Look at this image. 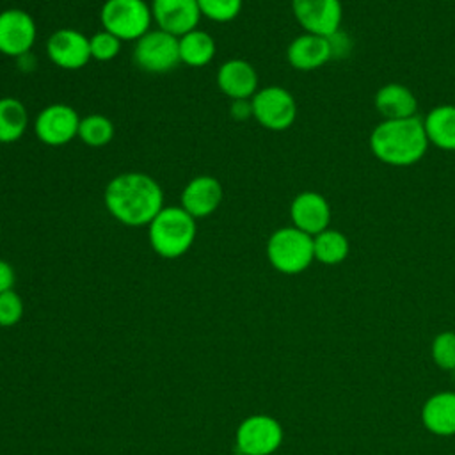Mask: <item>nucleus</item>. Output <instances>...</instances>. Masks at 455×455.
Wrapping results in <instances>:
<instances>
[{
  "label": "nucleus",
  "mask_w": 455,
  "mask_h": 455,
  "mask_svg": "<svg viewBox=\"0 0 455 455\" xmlns=\"http://www.w3.org/2000/svg\"><path fill=\"white\" fill-rule=\"evenodd\" d=\"M103 203L112 219L128 228H148L165 206L160 183L153 176L139 171L114 176L105 187Z\"/></svg>",
  "instance_id": "obj_1"
},
{
  "label": "nucleus",
  "mask_w": 455,
  "mask_h": 455,
  "mask_svg": "<svg viewBox=\"0 0 455 455\" xmlns=\"http://www.w3.org/2000/svg\"><path fill=\"white\" fill-rule=\"evenodd\" d=\"M423 119L418 116L405 119H384L370 135V149L382 164L409 167L418 164L428 148Z\"/></svg>",
  "instance_id": "obj_2"
},
{
  "label": "nucleus",
  "mask_w": 455,
  "mask_h": 455,
  "mask_svg": "<svg viewBox=\"0 0 455 455\" xmlns=\"http://www.w3.org/2000/svg\"><path fill=\"white\" fill-rule=\"evenodd\" d=\"M197 235V224L178 204H165L148 224V240L151 249L165 259H176L187 254Z\"/></svg>",
  "instance_id": "obj_3"
},
{
  "label": "nucleus",
  "mask_w": 455,
  "mask_h": 455,
  "mask_svg": "<svg viewBox=\"0 0 455 455\" xmlns=\"http://www.w3.org/2000/svg\"><path fill=\"white\" fill-rule=\"evenodd\" d=\"M267 258L268 263L281 274H300L315 259L313 236L297 229L295 226L279 228L267 240Z\"/></svg>",
  "instance_id": "obj_4"
},
{
  "label": "nucleus",
  "mask_w": 455,
  "mask_h": 455,
  "mask_svg": "<svg viewBox=\"0 0 455 455\" xmlns=\"http://www.w3.org/2000/svg\"><path fill=\"white\" fill-rule=\"evenodd\" d=\"M101 28L117 39L137 41L151 30L153 14L146 0H105L100 9Z\"/></svg>",
  "instance_id": "obj_5"
},
{
  "label": "nucleus",
  "mask_w": 455,
  "mask_h": 455,
  "mask_svg": "<svg viewBox=\"0 0 455 455\" xmlns=\"http://www.w3.org/2000/svg\"><path fill=\"white\" fill-rule=\"evenodd\" d=\"M132 57L135 66L146 73H167L181 64L178 37L160 28H151L139 37Z\"/></svg>",
  "instance_id": "obj_6"
},
{
  "label": "nucleus",
  "mask_w": 455,
  "mask_h": 455,
  "mask_svg": "<svg viewBox=\"0 0 455 455\" xmlns=\"http://www.w3.org/2000/svg\"><path fill=\"white\" fill-rule=\"evenodd\" d=\"M252 117L267 130L283 132L295 123L297 103L293 94L281 85H267L251 98Z\"/></svg>",
  "instance_id": "obj_7"
},
{
  "label": "nucleus",
  "mask_w": 455,
  "mask_h": 455,
  "mask_svg": "<svg viewBox=\"0 0 455 455\" xmlns=\"http://www.w3.org/2000/svg\"><path fill=\"white\" fill-rule=\"evenodd\" d=\"M235 443L242 455H274L283 443V427L268 414H252L238 425Z\"/></svg>",
  "instance_id": "obj_8"
},
{
  "label": "nucleus",
  "mask_w": 455,
  "mask_h": 455,
  "mask_svg": "<svg viewBox=\"0 0 455 455\" xmlns=\"http://www.w3.org/2000/svg\"><path fill=\"white\" fill-rule=\"evenodd\" d=\"M78 124L80 116L71 105L50 103L36 116L34 133L43 144L59 148L78 137Z\"/></svg>",
  "instance_id": "obj_9"
},
{
  "label": "nucleus",
  "mask_w": 455,
  "mask_h": 455,
  "mask_svg": "<svg viewBox=\"0 0 455 455\" xmlns=\"http://www.w3.org/2000/svg\"><path fill=\"white\" fill-rule=\"evenodd\" d=\"M37 37V25L32 14L9 7L0 12V53L21 59L30 53Z\"/></svg>",
  "instance_id": "obj_10"
},
{
  "label": "nucleus",
  "mask_w": 455,
  "mask_h": 455,
  "mask_svg": "<svg viewBox=\"0 0 455 455\" xmlns=\"http://www.w3.org/2000/svg\"><path fill=\"white\" fill-rule=\"evenodd\" d=\"M291 12L304 32L322 37L338 32L343 18L339 0H291Z\"/></svg>",
  "instance_id": "obj_11"
},
{
  "label": "nucleus",
  "mask_w": 455,
  "mask_h": 455,
  "mask_svg": "<svg viewBox=\"0 0 455 455\" xmlns=\"http://www.w3.org/2000/svg\"><path fill=\"white\" fill-rule=\"evenodd\" d=\"M46 55L60 69L76 71L89 64V36L76 28H59L46 39Z\"/></svg>",
  "instance_id": "obj_12"
},
{
  "label": "nucleus",
  "mask_w": 455,
  "mask_h": 455,
  "mask_svg": "<svg viewBox=\"0 0 455 455\" xmlns=\"http://www.w3.org/2000/svg\"><path fill=\"white\" fill-rule=\"evenodd\" d=\"M224 199V188L215 176L199 174L187 181L180 196V206L196 220L210 217L219 210Z\"/></svg>",
  "instance_id": "obj_13"
},
{
  "label": "nucleus",
  "mask_w": 455,
  "mask_h": 455,
  "mask_svg": "<svg viewBox=\"0 0 455 455\" xmlns=\"http://www.w3.org/2000/svg\"><path fill=\"white\" fill-rule=\"evenodd\" d=\"M149 7L156 28L176 37L197 28L203 18L197 0H151Z\"/></svg>",
  "instance_id": "obj_14"
},
{
  "label": "nucleus",
  "mask_w": 455,
  "mask_h": 455,
  "mask_svg": "<svg viewBox=\"0 0 455 455\" xmlns=\"http://www.w3.org/2000/svg\"><path fill=\"white\" fill-rule=\"evenodd\" d=\"M291 226L315 236L329 228L331 206L327 199L313 190H304L297 194L290 204Z\"/></svg>",
  "instance_id": "obj_15"
},
{
  "label": "nucleus",
  "mask_w": 455,
  "mask_h": 455,
  "mask_svg": "<svg viewBox=\"0 0 455 455\" xmlns=\"http://www.w3.org/2000/svg\"><path fill=\"white\" fill-rule=\"evenodd\" d=\"M217 87L229 100H251L258 87V71L245 59H228L217 69Z\"/></svg>",
  "instance_id": "obj_16"
},
{
  "label": "nucleus",
  "mask_w": 455,
  "mask_h": 455,
  "mask_svg": "<svg viewBox=\"0 0 455 455\" xmlns=\"http://www.w3.org/2000/svg\"><path fill=\"white\" fill-rule=\"evenodd\" d=\"M286 59L299 71L318 69L332 59L329 39L304 32L288 44Z\"/></svg>",
  "instance_id": "obj_17"
},
{
  "label": "nucleus",
  "mask_w": 455,
  "mask_h": 455,
  "mask_svg": "<svg viewBox=\"0 0 455 455\" xmlns=\"http://www.w3.org/2000/svg\"><path fill=\"white\" fill-rule=\"evenodd\" d=\"M423 427L441 437L455 435V391L432 395L421 409Z\"/></svg>",
  "instance_id": "obj_18"
},
{
  "label": "nucleus",
  "mask_w": 455,
  "mask_h": 455,
  "mask_svg": "<svg viewBox=\"0 0 455 455\" xmlns=\"http://www.w3.org/2000/svg\"><path fill=\"white\" fill-rule=\"evenodd\" d=\"M375 108L384 119H405L416 116L418 100L409 87L391 82L375 92Z\"/></svg>",
  "instance_id": "obj_19"
},
{
  "label": "nucleus",
  "mask_w": 455,
  "mask_h": 455,
  "mask_svg": "<svg viewBox=\"0 0 455 455\" xmlns=\"http://www.w3.org/2000/svg\"><path fill=\"white\" fill-rule=\"evenodd\" d=\"M180 62L188 68H204L215 57V39L201 28H194L178 37Z\"/></svg>",
  "instance_id": "obj_20"
},
{
  "label": "nucleus",
  "mask_w": 455,
  "mask_h": 455,
  "mask_svg": "<svg viewBox=\"0 0 455 455\" xmlns=\"http://www.w3.org/2000/svg\"><path fill=\"white\" fill-rule=\"evenodd\" d=\"M430 144L444 151H455V105H437L423 119Z\"/></svg>",
  "instance_id": "obj_21"
},
{
  "label": "nucleus",
  "mask_w": 455,
  "mask_h": 455,
  "mask_svg": "<svg viewBox=\"0 0 455 455\" xmlns=\"http://www.w3.org/2000/svg\"><path fill=\"white\" fill-rule=\"evenodd\" d=\"M28 112L23 101L12 96L0 98V144L20 140L28 128Z\"/></svg>",
  "instance_id": "obj_22"
},
{
  "label": "nucleus",
  "mask_w": 455,
  "mask_h": 455,
  "mask_svg": "<svg viewBox=\"0 0 455 455\" xmlns=\"http://www.w3.org/2000/svg\"><path fill=\"white\" fill-rule=\"evenodd\" d=\"M350 243L348 238L338 229H323L313 236V254L315 259L323 265H338L348 256Z\"/></svg>",
  "instance_id": "obj_23"
},
{
  "label": "nucleus",
  "mask_w": 455,
  "mask_h": 455,
  "mask_svg": "<svg viewBox=\"0 0 455 455\" xmlns=\"http://www.w3.org/2000/svg\"><path fill=\"white\" fill-rule=\"evenodd\" d=\"M114 123L103 114H87L80 117L78 139L89 148H103L114 139Z\"/></svg>",
  "instance_id": "obj_24"
},
{
  "label": "nucleus",
  "mask_w": 455,
  "mask_h": 455,
  "mask_svg": "<svg viewBox=\"0 0 455 455\" xmlns=\"http://www.w3.org/2000/svg\"><path fill=\"white\" fill-rule=\"evenodd\" d=\"M201 16L215 23H228L233 21L242 7L243 0H197Z\"/></svg>",
  "instance_id": "obj_25"
},
{
  "label": "nucleus",
  "mask_w": 455,
  "mask_h": 455,
  "mask_svg": "<svg viewBox=\"0 0 455 455\" xmlns=\"http://www.w3.org/2000/svg\"><path fill=\"white\" fill-rule=\"evenodd\" d=\"M121 44H123L121 39H117L114 34L101 28L89 37L91 59H94L98 62L114 60L121 52Z\"/></svg>",
  "instance_id": "obj_26"
},
{
  "label": "nucleus",
  "mask_w": 455,
  "mask_h": 455,
  "mask_svg": "<svg viewBox=\"0 0 455 455\" xmlns=\"http://www.w3.org/2000/svg\"><path fill=\"white\" fill-rule=\"evenodd\" d=\"M432 359L441 370H446V371L455 370V332L453 331L439 332L434 338Z\"/></svg>",
  "instance_id": "obj_27"
},
{
  "label": "nucleus",
  "mask_w": 455,
  "mask_h": 455,
  "mask_svg": "<svg viewBox=\"0 0 455 455\" xmlns=\"http://www.w3.org/2000/svg\"><path fill=\"white\" fill-rule=\"evenodd\" d=\"M23 316V300L14 290L0 293V327H12Z\"/></svg>",
  "instance_id": "obj_28"
},
{
  "label": "nucleus",
  "mask_w": 455,
  "mask_h": 455,
  "mask_svg": "<svg viewBox=\"0 0 455 455\" xmlns=\"http://www.w3.org/2000/svg\"><path fill=\"white\" fill-rule=\"evenodd\" d=\"M329 39V44H331V52H332V59H338V57H345L348 52H350V39L345 32L338 30L334 32L332 36L327 37Z\"/></svg>",
  "instance_id": "obj_29"
},
{
  "label": "nucleus",
  "mask_w": 455,
  "mask_h": 455,
  "mask_svg": "<svg viewBox=\"0 0 455 455\" xmlns=\"http://www.w3.org/2000/svg\"><path fill=\"white\" fill-rule=\"evenodd\" d=\"M229 116H231L235 121H247L249 117H252V105H251V100H231Z\"/></svg>",
  "instance_id": "obj_30"
},
{
  "label": "nucleus",
  "mask_w": 455,
  "mask_h": 455,
  "mask_svg": "<svg viewBox=\"0 0 455 455\" xmlns=\"http://www.w3.org/2000/svg\"><path fill=\"white\" fill-rule=\"evenodd\" d=\"M14 283H16V272L12 265L5 259H0V293L7 290H14Z\"/></svg>",
  "instance_id": "obj_31"
},
{
  "label": "nucleus",
  "mask_w": 455,
  "mask_h": 455,
  "mask_svg": "<svg viewBox=\"0 0 455 455\" xmlns=\"http://www.w3.org/2000/svg\"><path fill=\"white\" fill-rule=\"evenodd\" d=\"M274 455H275V453H274Z\"/></svg>",
  "instance_id": "obj_32"
}]
</instances>
